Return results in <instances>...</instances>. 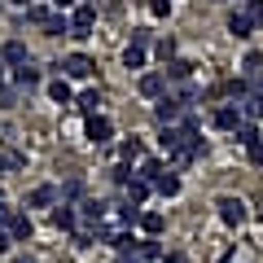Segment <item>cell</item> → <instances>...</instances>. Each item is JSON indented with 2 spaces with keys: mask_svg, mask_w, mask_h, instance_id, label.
<instances>
[{
  "mask_svg": "<svg viewBox=\"0 0 263 263\" xmlns=\"http://www.w3.org/2000/svg\"><path fill=\"white\" fill-rule=\"evenodd\" d=\"M92 57H88V53H70V57H66V62H53V75H62V79H88V75H92Z\"/></svg>",
  "mask_w": 263,
  "mask_h": 263,
  "instance_id": "1",
  "label": "cell"
},
{
  "mask_svg": "<svg viewBox=\"0 0 263 263\" xmlns=\"http://www.w3.org/2000/svg\"><path fill=\"white\" fill-rule=\"evenodd\" d=\"M215 211H219V219H224L228 228H241V224H246V215H250V211H246V202H241V197H233V193L219 197Z\"/></svg>",
  "mask_w": 263,
  "mask_h": 263,
  "instance_id": "2",
  "label": "cell"
},
{
  "mask_svg": "<svg viewBox=\"0 0 263 263\" xmlns=\"http://www.w3.org/2000/svg\"><path fill=\"white\" fill-rule=\"evenodd\" d=\"M92 27H97V9L92 5H75V9H70V35H92Z\"/></svg>",
  "mask_w": 263,
  "mask_h": 263,
  "instance_id": "3",
  "label": "cell"
},
{
  "mask_svg": "<svg viewBox=\"0 0 263 263\" xmlns=\"http://www.w3.org/2000/svg\"><path fill=\"white\" fill-rule=\"evenodd\" d=\"M88 141L92 145H110V136H114V123L105 119V114H88Z\"/></svg>",
  "mask_w": 263,
  "mask_h": 263,
  "instance_id": "4",
  "label": "cell"
},
{
  "mask_svg": "<svg viewBox=\"0 0 263 263\" xmlns=\"http://www.w3.org/2000/svg\"><path fill=\"white\" fill-rule=\"evenodd\" d=\"M53 228L57 233H79V211L70 202H57L53 206Z\"/></svg>",
  "mask_w": 263,
  "mask_h": 263,
  "instance_id": "5",
  "label": "cell"
},
{
  "mask_svg": "<svg viewBox=\"0 0 263 263\" xmlns=\"http://www.w3.org/2000/svg\"><path fill=\"white\" fill-rule=\"evenodd\" d=\"M141 97L162 101V97H167V75H162V70H145L141 75Z\"/></svg>",
  "mask_w": 263,
  "mask_h": 263,
  "instance_id": "6",
  "label": "cell"
},
{
  "mask_svg": "<svg viewBox=\"0 0 263 263\" xmlns=\"http://www.w3.org/2000/svg\"><path fill=\"white\" fill-rule=\"evenodd\" d=\"M180 114H184V105H180L176 97H162V101H154V119H158L162 127H171V123H176Z\"/></svg>",
  "mask_w": 263,
  "mask_h": 263,
  "instance_id": "7",
  "label": "cell"
},
{
  "mask_svg": "<svg viewBox=\"0 0 263 263\" xmlns=\"http://www.w3.org/2000/svg\"><path fill=\"white\" fill-rule=\"evenodd\" d=\"M254 27H259V22H254V13H246V9H233V13H228V31H233L237 40L254 35Z\"/></svg>",
  "mask_w": 263,
  "mask_h": 263,
  "instance_id": "8",
  "label": "cell"
},
{
  "mask_svg": "<svg viewBox=\"0 0 263 263\" xmlns=\"http://www.w3.org/2000/svg\"><path fill=\"white\" fill-rule=\"evenodd\" d=\"M57 202H62V189L57 184H35L27 197V206H57Z\"/></svg>",
  "mask_w": 263,
  "mask_h": 263,
  "instance_id": "9",
  "label": "cell"
},
{
  "mask_svg": "<svg viewBox=\"0 0 263 263\" xmlns=\"http://www.w3.org/2000/svg\"><path fill=\"white\" fill-rule=\"evenodd\" d=\"M241 105H219V110H215V127L219 132H237V127H241Z\"/></svg>",
  "mask_w": 263,
  "mask_h": 263,
  "instance_id": "10",
  "label": "cell"
},
{
  "mask_svg": "<svg viewBox=\"0 0 263 263\" xmlns=\"http://www.w3.org/2000/svg\"><path fill=\"white\" fill-rule=\"evenodd\" d=\"M136 176L149 180V184H158V180L167 176V162H162V158H141V162H136Z\"/></svg>",
  "mask_w": 263,
  "mask_h": 263,
  "instance_id": "11",
  "label": "cell"
},
{
  "mask_svg": "<svg viewBox=\"0 0 263 263\" xmlns=\"http://www.w3.org/2000/svg\"><path fill=\"white\" fill-rule=\"evenodd\" d=\"M162 75H167V84H171V79L189 84V79H193V62H189V57H176V62H167V70H162Z\"/></svg>",
  "mask_w": 263,
  "mask_h": 263,
  "instance_id": "12",
  "label": "cell"
},
{
  "mask_svg": "<svg viewBox=\"0 0 263 263\" xmlns=\"http://www.w3.org/2000/svg\"><path fill=\"white\" fill-rule=\"evenodd\" d=\"M0 57H5V62L18 70V66H27V44H22V40H9V44L0 48Z\"/></svg>",
  "mask_w": 263,
  "mask_h": 263,
  "instance_id": "13",
  "label": "cell"
},
{
  "mask_svg": "<svg viewBox=\"0 0 263 263\" xmlns=\"http://www.w3.org/2000/svg\"><path fill=\"white\" fill-rule=\"evenodd\" d=\"M141 228H145V237H162L167 215H162V211H145V215H141Z\"/></svg>",
  "mask_w": 263,
  "mask_h": 263,
  "instance_id": "14",
  "label": "cell"
},
{
  "mask_svg": "<svg viewBox=\"0 0 263 263\" xmlns=\"http://www.w3.org/2000/svg\"><path fill=\"white\" fill-rule=\"evenodd\" d=\"M233 136H237V145H246V149H250V145H259V141H263V132H259V123H250V119H246L241 127L233 132Z\"/></svg>",
  "mask_w": 263,
  "mask_h": 263,
  "instance_id": "15",
  "label": "cell"
},
{
  "mask_svg": "<svg viewBox=\"0 0 263 263\" xmlns=\"http://www.w3.org/2000/svg\"><path fill=\"white\" fill-rule=\"evenodd\" d=\"M48 97H53L57 105H75V97H70V79H62V75H57L53 84H48Z\"/></svg>",
  "mask_w": 263,
  "mask_h": 263,
  "instance_id": "16",
  "label": "cell"
},
{
  "mask_svg": "<svg viewBox=\"0 0 263 263\" xmlns=\"http://www.w3.org/2000/svg\"><path fill=\"white\" fill-rule=\"evenodd\" d=\"M5 233H9L13 241H31V233H35V228H31V219H27V215H13Z\"/></svg>",
  "mask_w": 263,
  "mask_h": 263,
  "instance_id": "17",
  "label": "cell"
},
{
  "mask_svg": "<svg viewBox=\"0 0 263 263\" xmlns=\"http://www.w3.org/2000/svg\"><path fill=\"white\" fill-rule=\"evenodd\" d=\"M241 75L246 79H263V53H259V48L241 57Z\"/></svg>",
  "mask_w": 263,
  "mask_h": 263,
  "instance_id": "18",
  "label": "cell"
},
{
  "mask_svg": "<svg viewBox=\"0 0 263 263\" xmlns=\"http://www.w3.org/2000/svg\"><path fill=\"white\" fill-rule=\"evenodd\" d=\"M149 193H154V184H149V180H141V176H136V180L127 184V202H132V206H141V202H145Z\"/></svg>",
  "mask_w": 263,
  "mask_h": 263,
  "instance_id": "19",
  "label": "cell"
},
{
  "mask_svg": "<svg viewBox=\"0 0 263 263\" xmlns=\"http://www.w3.org/2000/svg\"><path fill=\"white\" fill-rule=\"evenodd\" d=\"M237 105H241V119H263V97L259 92H250V97H246V101H237Z\"/></svg>",
  "mask_w": 263,
  "mask_h": 263,
  "instance_id": "20",
  "label": "cell"
},
{
  "mask_svg": "<svg viewBox=\"0 0 263 263\" xmlns=\"http://www.w3.org/2000/svg\"><path fill=\"white\" fill-rule=\"evenodd\" d=\"M154 193H158V197H176L180 193V176H176V171H167V176L154 184Z\"/></svg>",
  "mask_w": 263,
  "mask_h": 263,
  "instance_id": "21",
  "label": "cell"
},
{
  "mask_svg": "<svg viewBox=\"0 0 263 263\" xmlns=\"http://www.w3.org/2000/svg\"><path fill=\"white\" fill-rule=\"evenodd\" d=\"M119 154H123V162H132V167H136V162L145 158V145L132 136V141H123V149H119Z\"/></svg>",
  "mask_w": 263,
  "mask_h": 263,
  "instance_id": "22",
  "label": "cell"
},
{
  "mask_svg": "<svg viewBox=\"0 0 263 263\" xmlns=\"http://www.w3.org/2000/svg\"><path fill=\"white\" fill-rule=\"evenodd\" d=\"M13 79H18V88H35L40 84V70H35V66H18V70H13Z\"/></svg>",
  "mask_w": 263,
  "mask_h": 263,
  "instance_id": "23",
  "label": "cell"
},
{
  "mask_svg": "<svg viewBox=\"0 0 263 263\" xmlns=\"http://www.w3.org/2000/svg\"><path fill=\"white\" fill-rule=\"evenodd\" d=\"M154 53H158L162 62H176V53H180V44H176V40H171V35H162L158 44H154Z\"/></svg>",
  "mask_w": 263,
  "mask_h": 263,
  "instance_id": "24",
  "label": "cell"
},
{
  "mask_svg": "<svg viewBox=\"0 0 263 263\" xmlns=\"http://www.w3.org/2000/svg\"><path fill=\"white\" fill-rule=\"evenodd\" d=\"M136 254H141V263H154V259H162V246L149 237V241H141V246H136Z\"/></svg>",
  "mask_w": 263,
  "mask_h": 263,
  "instance_id": "25",
  "label": "cell"
},
{
  "mask_svg": "<svg viewBox=\"0 0 263 263\" xmlns=\"http://www.w3.org/2000/svg\"><path fill=\"white\" fill-rule=\"evenodd\" d=\"M123 66H127V70H141V66H145V48L127 44V53H123Z\"/></svg>",
  "mask_w": 263,
  "mask_h": 263,
  "instance_id": "26",
  "label": "cell"
},
{
  "mask_svg": "<svg viewBox=\"0 0 263 263\" xmlns=\"http://www.w3.org/2000/svg\"><path fill=\"white\" fill-rule=\"evenodd\" d=\"M62 31H70V18H62V13H53V18L44 22V35H62Z\"/></svg>",
  "mask_w": 263,
  "mask_h": 263,
  "instance_id": "27",
  "label": "cell"
},
{
  "mask_svg": "<svg viewBox=\"0 0 263 263\" xmlns=\"http://www.w3.org/2000/svg\"><path fill=\"white\" fill-rule=\"evenodd\" d=\"M97 101H101V97H97L92 88H88V92H79V97H75V105H79V110H88V114H97Z\"/></svg>",
  "mask_w": 263,
  "mask_h": 263,
  "instance_id": "28",
  "label": "cell"
},
{
  "mask_svg": "<svg viewBox=\"0 0 263 263\" xmlns=\"http://www.w3.org/2000/svg\"><path fill=\"white\" fill-rule=\"evenodd\" d=\"M27 18H31V22H40V27H44V22L53 18V9H44V5H27Z\"/></svg>",
  "mask_w": 263,
  "mask_h": 263,
  "instance_id": "29",
  "label": "cell"
},
{
  "mask_svg": "<svg viewBox=\"0 0 263 263\" xmlns=\"http://www.w3.org/2000/svg\"><path fill=\"white\" fill-rule=\"evenodd\" d=\"M176 101H180V105H184V110H189V105L197 101V88H189V84H184V88H180V92H176Z\"/></svg>",
  "mask_w": 263,
  "mask_h": 263,
  "instance_id": "30",
  "label": "cell"
},
{
  "mask_svg": "<svg viewBox=\"0 0 263 263\" xmlns=\"http://www.w3.org/2000/svg\"><path fill=\"white\" fill-rule=\"evenodd\" d=\"M149 13H154V18H167V13H171V0H149Z\"/></svg>",
  "mask_w": 263,
  "mask_h": 263,
  "instance_id": "31",
  "label": "cell"
},
{
  "mask_svg": "<svg viewBox=\"0 0 263 263\" xmlns=\"http://www.w3.org/2000/svg\"><path fill=\"white\" fill-rule=\"evenodd\" d=\"M149 40H154V35H149V31H145V27H136V31H132V44H136V48H145V44H149Z\"/></svg>",
  "mask_w": 263,
  "mask_h": 263,
  "instance_id": "32",
  "label": "cell"
},
{
  "mask_svg": "<svg viewBox=\"0 0 263 263\" xmlns=\"http://www.w3.org/2000/svg\"><path fill=\"white\" fill-rule=\"evenodd\" d=\"M246 154H250V162H254V167H263V141H259V145H250Z\"/></svg>",
  "mask_w": 263,
  "mask_h": 263,
  "instance_id": "33",
  "label": "cell"
},
{
  "mask_svg": "<svg viewBox=\"0 0 263 263\" xmlns=\"http://www.w3.org/2000/svg\"><path fill=\"white\" fill-rule=\"evenodd\" d=\"M162 263H189V254L184 250H171V254H162Z\"/></svg>",
  "mask_w": 263,
  "mask_h": 263,
  "instance_id": "34",
  "label": "cell"
},
{
  "mask_svg": "<svg viewBox=\"0 0 263 263\" xmlns=\"http://www.w3.org/2000/svg\"><path fill=\"white\" fill-rule=\"evenodd\" d=\"M13 101H18V97H13V92H9V88H0V110H9V105H13Z\"/></svg>",
  "mask_w": 263,
  "mask_h": 263,
  "instance_id": "35",
  "label": "cell"
},
{
  "mask_svg": "<svg viewBox=\"0 0 263 263\" xmlns=\"http://www.w3.org/2000/svg\"><path fill=\"white\" fill-rule=\"evenodd\" d=\"M119 263H141V254L136 250H119Z\"/></svg>",
  "mask_w": 263,
  "mask_h": 263,
  "instance_id": "36",
  "label": "cell"
},
{
  "mask_svg": "<svg viewBox=\"0 0 263 263\" xmlns=\"http://www.w3.org/2000/svg\"><path fill=\"white\" fill-rule=\"evenodd\" d=\"M9 219H13V211H9V202L0 197V224H9Z\"/></svg>",
  "mask_w": 263,
  "mask_h": 263,
  "instance_id": "37",
  "label": "cell"
},
{
  "mask_svg": "<svg viewBox=\"0 0 263 263\" xmlns=\"http://www.w3.org/2000/svg\"><path fill=\"white\" fill-rule=\"evenodd\" d=\"M9 246H13V237H9V233H0V254H9Z\"/></svg>",
  "mask_w": 263,
  "mask_h": 263,
  "instance_id": "38",
  "label": "cell"
},
{
  "mask_svg": "<svg viewBox=\"0 0 263 263\" xmlns=\"http://www.w3.org/2000/svg\"><path fill=\"white\" fill-rule=\"evenodd\" d=\"M53 9L62 13V9H75V0H53Z\"/></svg>",
  "mask_w": 263,
  "mask_h": 263,
  "instance_id": "39",
  "label": "cell"
},
{
  "mask_svg": "<svg viewBox=\"0 0 263 263\" xmlns=\"http://www.w3.org/2000/svg\"><path fill=\"white\" fill-rule=\"evenodd\" d=\"M13 263H40V259H31V254H13Z\"/></svg>",
  "mask_w": 263,
  "mask_h": 263,
  "instance_id": "40",
  "label": "cell"
},
{
  "mask_svg": "<svg viewBox=\"0 0 263 263\" xmlns=\"http://www.w3.org/2000/svg\"><path fill=\"white\" fill-rule=\"evenodd\" d=\"M219 5H246V0H219Z\"/></svg>",
  "mask_w": 263,
  "mask_h": 263,
  "instance_id": "41",
  "label": "cell"
},
{
  "mask_svg": "<svg viewBox=\"0 0 263 263\" xmlns=\"http://www.w3.org/2000/svg\"><path fill=\"white\" fill-rule=\"evenodd\" d=\"M13 5H22V9H27V5H31V0H13Z\"/></svg>",
  "mask_w": 263,
  "mask_h": 263,
  "instance_id": "42",
  "label": "cell"
},
{
  "mask_svg": "<svg viewBox=\"0 0 263 263\" xmlns=\"http://www.w3.org/2000/svg\"><path fill=\"white\" fill-rule=\"evenodd\" d=\"M0 75H5V70H0Z\"/></svg>",
  "mask_w": 263,
  "mask_h": 263,
  "instance_id": "43",
  "label": "cell"
}]
</instances>
